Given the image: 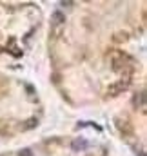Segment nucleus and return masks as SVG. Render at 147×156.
<instances>
[{
    "instance_id": "obj_1",
    "label": "nucleus",
    "mask_w": 147,
    "mask_h": 156,
    "mask_svg": "<svg viewBox=\"0 0 147 156\" xmlns=\"http://www.w3.org/2000/svg\"><path fill=\"white\" fill-rule=\"evenodd\" d=\"M64 22H66L64 13H62V11H55V15H53V26H60V24H64Z\"/></svg>"
},
{
    "instance_id": "obj_4",
    "label": "nucleus",
    "mask_w": 147,
    "mask_h": 156,
    "mask_svg": "<svg viewBox=\"0 0 147 156\" xmlns=\"http://www.w3.org/2000/svg\"><path fill=\"white\" fill-rule=\"evenodd\" d=\"M136 102H140L138 105H144L145 104V91H140V96H136Z\"/></svg>"
},
{
    "instance_id": "obj_2",
    "label": "nucleus",
    "mask_w": 147,
    "mask_h": 156,
    "mask_svg": "<svg viewBox=\"0 0 147 156\" xmlns=\"http://www.w3.org/2000/svg\"><path fill=\"white\" fill-rule=\"evenodd\" d=\"M85 147H87V142H85L84 138H78V140L73 142V149H76V151H78V149H85Z\"/></svg>"
},
{
    "instance_id": "obj_3",
    "label": "nucleus",
    "mask_w": 147,
    "mask_h": 156,
    "mask_svg": "<svg viewBox=\"0 0 147 156\" xmlns=\"http://www.w3.org/2000/svg\"><path fill=\"white\" fill-rule=\"evenodd\" d=\"M38 125V120L37 118H31V120H27L24 125H22V129H33V127H37Z\"/></svg>"
},
{
    "instance_id": "obj_5",
    "label": "nucleus",
    "mask_w": 147,
    "mask_h": 156,
    "mask_svg": "<svg viewBox=\"0 0 147 156\" xmlns=\"http://www.w3.org/2000/svg\"><path fill=\"white\" fill-rule=\"evenodd\" d=\"M18 156H33V153H31V149H24V151H20Z\"/></svg>"
}]
</instances>
